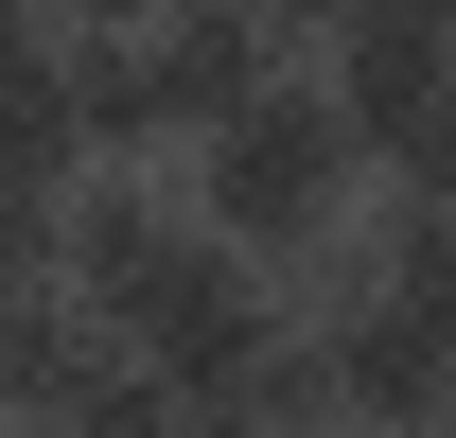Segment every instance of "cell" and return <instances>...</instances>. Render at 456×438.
<instances>
[{
	"instance_id": "obj_1",
	"label": "cell",
	"mask_w": 456,
	"mask_h": 438,
	"mask_svg": "<svg viewBox=\"0 0 456 438\" xmlns=\"http://www.w3.org/2000/svg\"><path fill=\"white\" fill-rule=\"evenodd\" d=\"M175 193H193V228H211L228 264H264V280L387 211V175H369V141H351V106L316 70H281L264 106H228V123H193L175 141Z\"/></svg>"
},
{
	"instance_id": "obj_6",
	"label": "cell",
	"mask_w": 456,
	"mask_h": 438,
	"mask_svg": "<svg viewBox=\"0 0 456 438\" xmlns=\"http://www.w3.org/2000/svg\"><path fill=\"white\" fill-rule=\"evenodd\" d=\"M0 438H18V421H0Z\"/></svg>"
},
{
	"instance_id": "obj_2",
	"label": "cell",
	"mask_w": 456,
	"mask_h": 438,
	"mask_svg": "<svg viewBox=\"0 0 456 438\" xmlns=\"http://www.w3.org/2000/svg\"><path fill=\"white\" fill-rule=\"evenodd\" d=\"M193 264H211V228H193L175 175H88V193L53 211V298L106 333V351H141V333L175 316V280H193Z\"/></svg>"
},
{
	"instance_id": "obj_3",
	"label": "cell",
	"mask_w": 456,
	"mask_h": 438,
	"mask_svg": "<svg viewBox=\"0 0 456 438\" xmlns=\"http://www.w3.org/2000/svg\"><path fill=\"white\" fill-rule=\"evenodd\" d=\"M316 88L351 106V141H369V175H403V141L456 106V36H421L403 0H351V36L316 53Z\"/></svg>"
},
{
	"instance_id": "obj_4",
	"label": "cell",
	"mask_w": 456,
	"mask_h": 438,
	"mask_svg": "<svg viewBox=\"0 0 456 438\" xmlns=\"http://www.w3.org/2000/svg\"><path fill=\"white\" fill-rule=\"evenodd\" d=\"M106 385H123V351L70 316L53 280H36V298H0V421H18V438H70Z\"/></svg>"
},
{
	"instance_id": "obj_7",
	"label": "cell",
	"mask_w": 456,
	"mask_h": 438,
	"mask_svg": "<svg viewBox=\"0 0 456 438\" xmlns=\"http://www.w3.org/2000/svg\"><path fill=\"white\" fill-rule=\"evenodd\" d=\"M439 438H456V421H439Z\"/></svg>"
},
{
	"instance_id": "obj_5",
	"label": "cell",
	"mask_w": 456,
	"mask_h": 438,
	"mask_svg": "<svg viewBox=\"0 0 456 438\" xmlns=\"http://www.w3.org/2000/svg\"><path fill=\"white\" fill-rule=\"evenodd\" d=\"M246 18H264V53H281V70H316V53L351 36V0H246Z\"/></svg>"
}]
</instances>
